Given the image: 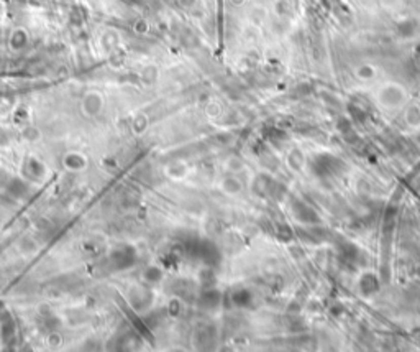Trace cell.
<instances>
[{"mask_svg":"<svg viewBox=\"0 0 420 352\" xmlns=\"http://www.w3.org/2000/svg\"><path fill=\"white\" fill-rule=\"evenodd\" d=\"M310 168H312V173L317 178H330L338 175L343 170V162L335 155L320 153L317 156H313Z\"/></svg>","mask_w":420,"mask_h":352,"instance_id":"obj_1","label":"cell"},{"mask_svg":"<svg viewBox=\"0 0 420 352\" xmlns=\"http://www.w3.org/2000/svg\"><path fill=\"white\" fill-rule=\"evenodd\" d=\"M292 211H294V216H296V219L300 220V222H304V224H315V222H319L317 212H315L310 208V206H307L302 201H294L292 203Z\"/></svg>","mask_w":420,"mask_h":352,"instance_id":"obj_2","label":"cell"},{"mask_svg":"<svg viewBox=\"0 0 420 352\" xmlns=\"http://www.w3.org/2000/svg\"><path fill=\"white\" fill-rule=\"evenodd\" d=\"M360 288L365 295H373L379 290V281H377L374 275L366 273V275H363V278L360 281Z\"/></svg>","mask_w":420,"mask_h":352,"instance_id":"obj_3","label":"cell"}]
</instances>
